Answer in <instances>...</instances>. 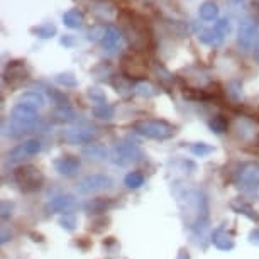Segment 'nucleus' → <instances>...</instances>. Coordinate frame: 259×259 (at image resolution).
<instances>
[{"instance_id":"1","label":"nucleus","mask_w":259,"mask_h":259,"mask_svg":"<svg viewBox=\"0 0 259 259\" xmlns=\"http://www.w3.org/2000/svg\"><path fill=\"white\" fill-rule=\"evenodd\" d=\"M177 200L188 227L203 229L208 219V205L205 195L197 188H183L182 192H177Z\"/></svg>"},{"instance_id":"2","label":"nucleus","mask_w":259,"mask_h":259,"mask_svg":"<svg viewBox=\"0 0 259 259\" xmlns=\"http://www.w3.org/2000/svg\"><path fill=\"white\" fill-rule=\"evenodd\" d=\"M133 129L138 134L144 136L148 139H156V141H166L173 138L177 129L173 124L166 120H158V119H146V120H138L133 124Z\"/></svg>"},{"instance_id":"3","label":"nucleus","mask_w":259,"mask_h":259,"mask_svg":"<svg viewBox=\"0 0 259 259\" xmlns=\"http://www.w3.org/2000/svg\"><path fill=\"white\" fill-rule=\"evenodd\" d=\"M37 119H39L37 110L32 109V107H29V105H24V104L14 105V109L11 112V124H12L14 131H19L17 136H21L22 131L24 133H27L31 127H34Z\"/></svg>"},{"instance_id":"4","label":"nucleus","mask_w":259,"mask_h":259,"mask_svg":"<svg viewBox=\"0 0 259 259\" xmlns=\"http://www.w3.org/2000/svg\"><path fill=\"white\" fill-rule=\"evenodd\" d=\"M122 22H124V31H125L127 39H129L131 46L138 48V50H144V48L148 46L149 36H148V32H146V27L141 26L139 17L131 16V19H125L124 16L122 17Z\"/></svg>"},{"instance_id":"5","label":"nucleus","mask_w":259,"mask_h":259,"mask_svg":"<svg viewBox=\"0 0 259 259\" xmlns=\"http://www.w3.org/2000/svg\"><path fill=\"white\" fill-rule=\"evenodd\" d=\"M237 187L241 188L242 193L256 195L259 188V164L246 163L241 166L237 173Z\"/></svg>"},{"instance_id":"6","label":"nucleus","mask_w":259,"mask_h":259,"mask_svg":"<svg viewBox=\"0 0 259 259\" xmlns=\"http://www.w3.org/2000/svg\"><path fill=\"white\" fill-rule=\"evenodd\" d=\"M14 178L24 192H36L42 187V182H45L42 173L34 166H22V168L16 169Z\"/></svg>"},{"instance_id":"7","label":"nucleus","mask_w":259,"mask_h":259,"mask_svg":"<svg viewBox=\"0 0 259 259\" xmlns=\"http://www.w3.org/2000/svg\"><path fill=\"white\" fill-rule=\"evenodd\" d=\"M259 41V24L254 19H244L237 29V45L242 51H251Z\"/></svg>"},{"instance_id":"8","label":"nucleus","mask_w":259,"mask_h":259,"mask_svg":"<svg viewBox=\"0 0 259 259\" xmlns=\"http://www.w3.org/2000/svg\"><path fill=\"white\" fill-rule=\"evenodd\" d=\"M112 187V180L105 175H90V177L83 178L78 183V193L81 195H92L102 190H107Z\"/></svg>"},{"instance_id":"9","label":"nucleus","mask_w":259,"mask_h":259,"mask_svg":"<svg viewBox=\"0 0 259 259\" xmlns=\"http://www.w3.org/2000/svg\"><path fill=\"white\" fill-rule=\"evenodd\" d=\"M39 151H41V143H39L37 139H29L26 143L16 146V148L9 153V161H11V163H21L22 159L37 154Z\"/></svg>"},{"instance_id":"10","label":"nucleus","mask_w":259,"mask_h":259,"mask_svg":"<svg viewBox=\"0 0 259 259\" xmlns=\"http://www.w3.org/2000/svg\"><path fill=\"white\" fill-rule=\"evenodd\" d=\"M143 158V153L136 144L133 143H120L115 148V163L117 164H127L133 163V161H138Z\"/></svg>"},{"instance_id":"11","label":"nucleus","mask_w":259,"mask_h":259,"mask_svg":"<svg viewBox=\"0 0 259 259\" xmlns=\"http://www.w3.org/2000/svg\"><path fill=\"white\" fill-rule=\"evenodd\" d=\"M55 168L61 177H75L80 171V159L75 156H61L55 159Z\"/></svg>"},{"instance_id":"12","label":"nucleus","mask_w":259,"mask_h":259,"mask_svg":"<svg viewBox=\"0 0 259 259\" xmlns=\"http://www.w3.org/2000/svg\"><path fill=\"white\" fill-rule=\"evenodd\" d=\"M95 138V133L92 129H83V127H78V129H68L66 133H63V139L70 144H89L92 143Z\"/></svg>"},{"instance_id":"13","label":"nucleus","mask_w":259,"mask_h":259,"mask_svg":"<svg viewBox=\"0 0 259 259\" xmlns=\"http://www.w3.org/2000/svg\"><path fill=\"white\" fill-rule=\"evenodd\" d=\"M234 129H236V134L239 136V139H242V141H249L257 136L256 122L251 119H246V117H239V119H236Z\"/></svg>"},{"instance_id":"14","label":"nucleus","mask_w":259,"mask_h":259,"mask_svg":"<svg viewBox=\"0 0 259 259\" xmlns=\"http://www.w3.org/2000/svg\"><path fill=\"white\" fill-rule=\"evenodd\" d=\"M120 37H122V34L115 26H107L105 27V34H104V37H102L100 45L107 51H114L115 48L120 45Z\"/></svg>"},{"instance_id":"15","label":"nucleus","mask_w":259,"mask_h":259,"mask_svg":"<svg viewBox=\"0 0 259 259\" xmlns=\"http://www.w3.org/2000/svg\"><path fill=\"white\" fill-rule=\"evenodd\" d=\"M17 104H24V105H29V107H32V109H42L46 104V99H45V95L41 94V92H24V94L19 97V100H17Z\"/></svg>"},{"instance_id":"16","label":"nucleus","mask_w":259,"mask_h":259,"mask_svg":"<svg viewBox=\"0 0 259 259\" xmlns=\"http://www.w3.org/2000/svg\"><path fill=\"white\" fill-rule=\"evenodd\" d=\"M73 205H75V200L70 195H58L51 200L50 203H48V210H51V212H68Z\"/></svg>"},{"instance_id":"17","label":"nucleus","mask_w":259,"mask_h":259,"mask_svg":"<svg viewBox=\"0 0 259 259\" xmlns=\"http://www.w3.org/2000/svg\"><path fill=\"white\" fill-rule=\"evenodd\" d=\"M212 242L215 244V247L222 249V251H231L234 247V239L231 234H227V231H224V229H217V231L213 232L212 236Z\"/></svg>"},{"instance_id":"18","label":"nucleus","mask_w":259,"mask_h":259,"mask_svg":"<svg viewBox=\"0 0 259 259\" xmlns=\"http://www.w3.org/2000/svg\"><path fill=\"white\" fill-rule=\"evenodd\" d=\"M83 21H85V17H83V12L80 9H70L68 12L63 14V24L70 29H80L83 26Z\"/></svg>"},{"instance_id":"19","label":"nucleus","mask_w":259,"mask_h":259,"mask_svg":"<svg viewBox=\"0 0 259 259\" xmlns=\"http://www.w3.org/2000/svg\"><path fill=\"white\" fill-rule=\"evenodd\" d=\"M200 41L203 42V45H207V46H212V48H217V46H221L222 45V41H224V36L221 32L217 31L215 27L212 29H205V31L200 32Z\"/></svg>"},{"instance_id":"20","label":"nucleus","mask_w":259,"mask_h":259,"mask_svg":"<svg viewBox=\"0 0 259 259\" xmlns=\"http://www.w3.org/2000/svg\"><path fill=\"white\" fill-rule=\"evenodd\" d=\"M198 14H200V17L207 22L217 21L219 19V6L215 2H212V0H207V2H203L202 6H200Z\"/></svg>"},{"instance_id":"21","label":"nucleus","mask_w":259,"mask_h":259,"mask_svg":"<svg viewBox=\"0 0 259 259\" xmlns=\"http://www.w3.org/2000/svg\"><path fill=\"white\" fill-rule=\"evenodd\" d=\"M92 114H94L97 119L100 120H110L114 117V107L109 105L107 102H102V104H95L92 107Z\"/></svg>"},{"instance_id":"22","label":"nucleus","mask_w":259,"mask_h":259,"mask_svg":"<svg viewBox=\"0 0 259 259\" xmlns=\"http://www.w3.org/2000/svg\"><path fill=\"white\" fill-rule=\"evenodd\" d=\"M81 154L89 159H104V158H107L109 153H107V149L100 144H89L85 149H83Z\"/></svg>"},{"instance_id":"23","label":"nucleus","mask_w":259,"mask_h":259,"mask_svg":"<svg viewBox=\"0 0 259 259\" xmlns=\"http://www.w3.org/2000/svg\"><path fill=\"white\" fill-rule=\"evenodd\" d=\"M124 183H125L127 188L136 190V188H139L144 185V175L141 173V171H131V173L125 175Z\"/></svg>"},{"instance_id":"24","label":"nucleus","mask_w":259,"mask_h":259,"mask_svg":"<svg viewBox=\"0 0 259 259\" xmlns=\"http://www.w3.org/2000/svg\"><path fill=\"white\" fill-rule=\"evenodd\" d=\"M31 32L36 34V36L41 39H50L58 32V29L55 24H41V26H37V27H32Z\"/></svg>"},{"instance_id":"25","label":"nucleus","mask_w":259,"mask_h":259,"mask_svg":"<svg viewBox=\"0 0 259 259\" xmlns=\"http://www.w3.org/2000/svg\"><path fill=\"white\" fill-rule=\"evenodd\" d=\"M134 92L141 97H154L158 95V89L154 85H151L148 81H139L134 85Z\"/></svg>"},{"instance_id":"26","label":"nucleus","mask_w":259,"mask_h":259,"mask_svg":"<svg viewBox=\"0 0 259 259\" xmlns=\"http://www.w3.org/2000/svg\"><path fill=\"white\" fill-rule=\"evenodd\" d=\"M208 125H210V129H212L215 134H224L227 131V120L224 119L222 115L213 117V119L208 122Z\"/></svg>"},{"instance_id":"27","label":"nucleus","mask_w":259,"mask_h":259,"mask_svg":"<svg viewBox=\"0 0 259 259\" xmlns=\"http://www.w3.org/2000/svg\"><path fill=\"white\" fill-rule=\"evenodd\" d=\"M56 81L63 87H76L78 83L73 73H60V75H56Z\"/></svg>"},{"instance_id":"28","label":"nucleus","mask_w":259,"mask_h":259,"mask_svg":"<svg viewBox=\"0 0 259 259\" xmlns=\"http://www.w3.org/2000/svg\"><path fill=\"white\" fill-rule=\"evenodd\" d=\"M192 153L195 154V156H207V154H210V153H213V148L212 146H208V144H205V143H198V144H193L192 148Z\"/></svg>"},{"instance_id":"29","label":"nucleus","mask_w":259,"mask_h":259,"mask_svg":"<svg viewBox=\"0 0 259 259\" xmlns=\"http://www.w3.org/2000/svg\"><path fill=\"white\" fill-rule=\"evenodd\" d=\"M215 29H217V31L221 32L224 37H226L227 34L231 32V21H229L227 17H222V19H219V21L215 22Z\"/></svg>"},{"instance_id":"30","label":"nucleus","mask_w":259,"mask_h":259,"mask_svg":"<svg viewBox=\"0 0 259 259\" xmlns=\"http://www.w3.org/2000/svg\"><path fill=\"white\" fill-rule=\"evenodd\" d=\"M60 224L66 229V231H73V229H75V226H76V219H75V215L65 213V217L60 219Z\"/></svg>"},{"instance_id":"31","label":"nucleus","mask_w":259,"mask_h":259,"mask_svg":"<svg viewBox=\"0 0 259 259\" xmlns=\"http://www.w3.org/2000/svg\"><path fill=\"white\" fill-rule=\"evenodd\" d=\"M107 205H110V203L105 202V200H94V202H90L87 205V208L92 210V212H105Z\"/></svg>"},{"instance_id":"32","label":"nucleus","mask_w":259,"mask_h":259,"mask_svg":"<svg viewBox=\"0 0 259 259\" xmlns=\"http://www.w3.org/2000/svg\"><path fill=\"white\" fill-rule=\"evenodd\" d=\"M89 97L95 102V104H102V102H107L105 94L102 90H99V89H89Z\"/></svg>"},{"instance_id":"33","label":"nucleus","mask_w":259,"mask_h":259,"mask_svg":"<svg viewBox=\"0 0 259 259\" xmlns=\"http://www.w3.org/2000/svg\"><path fill=\"white\" fill-rule=\"evenodd\" d=\"M252 210L247 207V205H244V203H241L239 205V213H244L246 217H249L251 221H256V222H259V219H257V215L256 213H251Z\"/></svg>"},{"instance_id":"34","label":"nucleus","mask_w":259,"mask_h":259,"mask_svg":"<svg viewBox=\"0 0 259 259\" xmlns=\"http://www.w3.org/2000/svg\"><path fill=\"white\" fill-rule=\"evenodd\" d=\"M61 45H65V46H71L73 45V39L70 36H65L61 39Z\"/></svg>"},{"instance_id":"35","label":"nucleus","mask_w":259,"mask_h":259,"mask_svg":"<svg viewBox=\"0 0 259 259\" xmlns=\"http://www.w3.org/2000/svg\"><path fill=\"white\" fill-rule=\"evenodd\" d=\"M251 241H252V242H256V244H259V231H256V232H252V234H251Z\"/></svg>"},{"instance_id":"36","label":"nucleus","mask_w":259,"mask_h":259,"mask_svg":"<svg viewBox=\"0 0 259 259\" xmlns=\"http://www.w3.org/2000/svg\"><path fill=\"white\" fill-rule=\"evenodd\" d=\"M231 6H241V4L244 2V0H227Z\"/></svg>"}]
</instances>
